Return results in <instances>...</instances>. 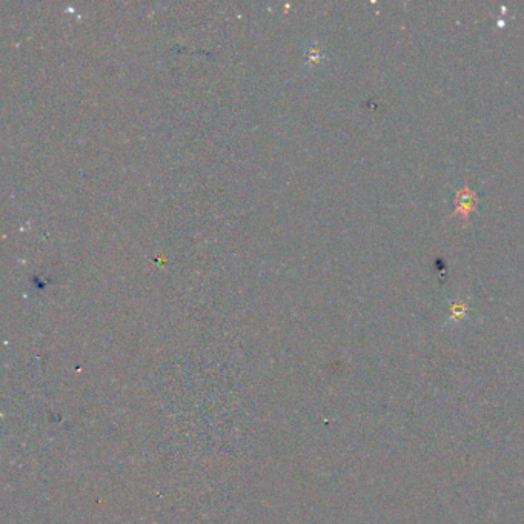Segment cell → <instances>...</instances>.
<instances>
[{
	"label": "cell",
	"mask_w": 524,
	"mask_h": 524,
	"mask_svg": "<svg viewBox=\"0 0 524 524\" xmlns=\"http://www.w3.org/2000/svg\"><path fill=\"white\" fill-rule=\"evenodd\" d=\"M466 312H468L466 303L461 301V300H456L450 306V321H461L466 317Z\"/></svg>",
	"instance_id": "6da1fadb"
}]
</instances>
